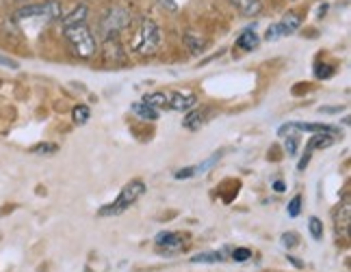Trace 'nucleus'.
Wrapping results in <instances>:
<instances>
[{
	"mask_svg": "<svg viewBox=\"0 0 351 272\" xmlns=\"http://www.w3.org/2000/svg\"><path fill=\"white\" fill-rule=\"evenodd\" d=\"M61 20H63V35L67 39V44L72 46L76 57L91 59L93 52H96V37H93L87 24V7L78 5Z\"/></svg>",
	"mask_w": 351,
	"mask_h": 272,
	"instance_id": "1",
	"label": "nucleus"
},
{
	"mask_svg": "<svg viewBox=\"0 0 351 272\" xmlns=\"http://www.w3.org/2000/svg\"><path fill=\"white\" fill-rule=\"evenodd\" d=\"M143 195H145V184L141 180H132L119 190V195H117V199L113 203H109V206H102L98 210V216H119V214H124Z\"/></svg>",
	"mask_w": 351,
	"mask_h": 272,
	"instance_id": "2",
	"label": "nucleus"
},
{
	"mask_svg": "<svg viewBox=\"0 0 351 272\" xmlns=\"http://www.w3.org/2000/svg\"><path fill=\"white\" fill-rule=\"evenodd\" d=\"M158 44H160V31H158L156 22H152L150 18H143L141 26H139V33L132 42V52L147 57V54L156 52Z\"/></svg>",
	"mask_w": 351,
	"mask_h": 272,
	"instance_id": "3",
	"label": "nucleus"
},
{
	"mask_svg": "<svg viewBox=\"0 0 351 272\" xmlns=\"http://www.w3.org/2000/svg\"><path fill=\"white\" fill-rule=\"evenodd\" d=\"M61 5L57 0H46V3H37V5H29V7H22L16 11V18L18 20H33V18H39V20H57L61 18Z\"/></svg>",
	"mask_w": 351,
	"mask_h": 272,
	"instance_id": "4",
	"label": "nucleus"
},
{
	"mask_svg": "<svg viewBox=\"0 0 351 272\" xmlns=\"http://www.w3.org/2000/svg\"><path fill=\"white\" fill-rule=\"evenodd\" d=\"M154 244L160 255H176L184 251L186 242H184V236L178 234V231H160V234L154 238Z\"/></svg>",
	"mask_w": 351,
	"mask_h": 272,
	"instance_id": "5",
	"label": "nucleus"
},
{
	"mask_svg": "<svg viewBox=\"0 0 351 272\" xmlns=\"http://www.w3.org/2000/svg\"><path fill=\"white\" fill-rule=\"evenodd\" d=\"M197 104V98L193 93H184V91H171L167 95V108L171 111H178V113H189L193 111Z\"/></svg>",
	"mask_w": 351,
	"mask_h": 272,
	"instance_id": "6",
	"label": "nucleus"
},
{
	"mask_svg": "<svg viewBox=\"0 0 351 272\" xmlns=\"http://www.w3.org/2000/svg\"><path fill=\"white\" fill-rule=\"evenodd\" d=\"M339 134H332V132H319L315 134L313 139L308 141V152H315V149H328L336 143Z\"/></svg>",
	"mask_w": 351,
	"mask_h": 272,
	"instance_id": "7",
	"label": "nucleus"
},
{
	"mask_svg": "<svg viewBox=\"0 0 351 272\" xmlns=\"http://www.w3.org/2000/svg\"><path fill=\"white\" fill-rule=\"evenodd\" d=\"M258 44H261V37H258V33H256L254 29L243 31V33L239 35V39H237V48L247 50V52L256 50V48H258Z\"/></svg>",
	"mask_w": 351,
	"mask_h": 272,
	"instance_id": "8",
	"label": "nucleus"
},
{
	"mask_svg": "<svg viewBox=\"0 0 351 272\" xmlns=\"http://www.w3.org/2000/svg\"><path fill=\"white\" fill-rule=\"evenodd\" d=\"M232 5L237 7V11L241 13V16H245V18L258 16L261 9H263L261 0H232Z\"/></svg>",
	"mask_w": 351,
	"mask_h": 272,
	"instance_id": "9",
	"label": "nucleus"
},
{
	"mask_svg": "<svg viewBox=\"0 0 351 272\" xmlns=\"http://www.w3.org/2000/svg\"><path fill=\"white\" fill-rule=\"evenodd\" d=\"M130 111L137 115L139 119H143V121H156L160 117V113L156 111V108H152L150 104H145V102H132Z\"/></svg>",
	"mask_w": 351,
	"mask_h": 272,
	"instance_id": "10",
	"label": "nucleus"
},
{
	"mask_svg": "<svg viewBox=\"0 0 351 272\" xmlns=\"http://www.w3.org/2000/svg\"><path fill=\"white\" fill-rule=\"evenodd\" d=\"M300 24H302V18L297 16L295 11H291V13H287V16L278 22V29H280L282 37H285V35H291V33H295L297 29H300Z\"/></svg>",
	"mask_w": 351,
	"mask_h": 272,
	"instance_id": "11",
	"label": "nucleus"
},
{
	"mask_svg": "<svg viewBox=\"0 0 351 272\" xmlns=\"http://www.w3.org/2000/svg\"><path fill=\"white\" fill-rule=\"evenodd\" d=\"M182 42H184V46L189 48V52H191V54H202V50H204L206 44H208L206 39H202L197 35H184Z\"/></svg>",
	"mask_w": 351,
	"mask_h": 272,
	"instance_id": "12",
	"label": "nucleus"
},
{
	"mask_svg": "<svg viewBox=\"0 0 351 272\" xmlns=\"http://www.w3.org/2000/svg\"><path fill=\"white\" fill-rule=\"evenodd\" d=\"M182 126H184L186 130L195 132V130H199L202 126H204V115L197 113V111H189L186 117H184V121H182Z\"/></svg>",
	"mask_w": 351,
	"mask_h": 272,
	"instance_id": "13",
	"label": "nucleus"
},
{
	"mask_svg": "<svg viewBox=\"0 0 351 272\" xmlns=\"http://www.w3.org/2000/svg\"><path fill=\"white\" fill-rule=\"evenodd\" d=\"M143 102L150 104L152 108H156V111H160V108H167V93H163V91L147 93L143 98Z\"/></svg>",
	"mask_w": 351,
	"mask_h": 272,
	"instance_id": "14",
	"label": "nucleus"
},
{
	"mask_svg": "<svg viewBox=\"0 0 351 272\" xmlns=\"http://www.w3.org/2000/svg\"><path fill=\"white\" fill-rule=\"evenodd\" d=\"M91 117V111H89V106L87 104H76L74 106V111H72V121L76 126H85L87 121Z\"/></svg>",
	"mask_w": 351,
	"mask_h": 272,
	"instance_id": "15",
	"label": "nucleus"
},
{
	"mask_svg": "<svg viewBox=\"0 0 351 272\" xmlns=\"http://www.w3.org/2000/svg\"><path fill=\"white\" fill-rule=\"evenodd\" d=\"M29 152L33 156H55L59 152V145L57 143H37L29 149Z\"/></svg>",
	"mask_w": 351,
	"mask_h": 272,
	"instance_id": "16",
	"label": "nucleus"
},
{
	"mask_svg": "<svg viewBox=\"0 0 351 272\" xmlns=\"http://www.w3.org/2000/svg\"><path fill=\"white\" fill-rule=\"evenodd\" d=\"M223 262V253H197L191 257V264H219Z\"/></svg>",
	"mask_w": 351,
	"mask_h": 272,
	"instance_id": "17",
	"label": "nucleus"
},
{
	"mask_svg": "<svg viewBox=\"0 0 351 272\" xmlns=\"http://www.w3.org/2000/svg\"><path fill=\"white\" fill-rule=\"evenodd\" d=\"M308 231H310V236H313L315 240L323 238V223L317 219V216H310V219H308Z\"/></svg>",
	"mask_w": 351,
	"mask_h": 272,
	"instance_id": "18",
	"label": "nucleus"
},
{
	"mask_svg": "<svg viewBox=\"0 0 351 272\" xmlns=\"http://www.w3.org/2000/svg\"><path fill=\"white\" fill-rule=\"evenodd\" d=\"M219 160H221V152L213 154L208 160H204V162H199V165H195V175H197V173H204V171H208V169H213Z\"/></svg>",
	"mask_w": 351,
	"mask_h": 272,
	"instance_id": "19",
	"label": "nucleus"
},
{
	"mask_svg": "<svg viewBox=\"0 0 351 272\" xmlns=\"http://www.w3.org/2000/svg\"><path fill=\"white\" fill-rule=\"evenodd\" d=\"M336 74V70L332 65H326V63H317L315 65V76L317 78H321V80H328V78H332Z\"/></svg>",
	"mask_w": 351,
	"mask_h": 272,
	"instance_id": "20",
	"label": "nucleus"
},
{
	"mask_svg": "<svg viewBox=\"0 0 351 272\" xmlns=\"http://www.w3.org/2000/svg\"><path fill=\"white\" fill-rule=\"evenodd\" d=\"M282 139H285V149H287V154H289V156H295V154H297V147H300V139H297L295 134H285Z\"/></svg>",
	"mask_w": 351,
	"mask_h": 272,
	"instance_id": "21",
	"label": "nucleus"
},
{
	"mask_svg": "<svg viewBox=\"0 0 351 272\" xmlns=\"http://www.w3.org/2000/svg\"><path fill=\"white\" fill-rule=\"evenodd\" d=\"M280 242H282V247H285V249H295L297 244H300V236H297L295 231H289V234H282Z\"/></svg>",
	"mask_w": 351,
	"mask_h": 272,
	"instance_id": "22",
	"label": "nucleus"
},
{
	"mask_svg": "<svg viewBox=\"0 0 351 272\" xmlns=\"http://www.w3.org/2000/svg\"><path fill=\"white\" fill-rule=\"evenodd\" d=\"M287 212H289L291 219H295V216H300V212H302V195H297V197H293V199H291Z\"/></svg>",
	"mask_w": 351,
	"mask_h": 272,
	"instance_id": "23",
	"label": "nucleus"
},
{
	"mask_svg": "<svg viewBox=\"0 0 351 272\" xmlns=\"http://www.w3.org/2000/svg\"><path fill=\"white\" fill-rule=\"evenodd\" d=\"M282 37V33H280V29H278V24H271L267 29V33H265V42H278V39Z\"/></svg>",
	"mask_w": 351,
	"mask_h": 272,
	"instance_id": "24",
	"label": "nucleus"
},
{
	"mask_svg": "<svg viewBox=\"0 0 351 272\" xmlns=\"http://www.w3.org/2000/svg\"><path fill=\"white\" fill-rule=\"evenodd\" d=\"M252 257V251L250 249H234L232 251V260L234 262H247Z\"/></svg>",
	"mask_w": 351,
	"mask_h": 272,
	"instance_id": "25",
	"label": "nucleus"
},
{
	"mask_svg": "<svg viewBox=\"0 0 351 272\" xmlns=\"http://www.w3.org/2000/svg\"><path fill=\"white\" fill-rule=\"evenodd\" d=\"M193 175H195V167H186V169L176 171V173H173V178H176V180H189V178H193Z\"/></svg>",
	"mask_w": 351,
	"mask_h": 272,
	"instance_id": "26",
	"label": "nucleus"
},
{
	"mask_svg": "<svg viewBox=\"0 0 351 272\" xmlns=\"http://www.w3.org/2000/svg\"><path fill=\"white\" fill-rule=\"evenodd\" d=\"M310 158H313V152H308V149H306V154H304V158L300 160V162H297V171H304L308 165H310Z\"/></svg>",
	"mask_w": 351,
	"mask_h": 272,
	"instance_id": "27",
	"label": "nucleus"
},
{
	"mask_svg": "<svg viewBox=\"0 0 351 272\" xmlns=\"http://www.w3.org/2000/svg\"><path fill=\"white\" fill-rule=\"evenodd\" d=\"M341 111H345V106H334V108L321 106V108H319V113H321V115H334V113H341Z\"/></svg>",
	"mask_w": 351,
	"mask_h": 272,
	"instance_id": "28",
	"label": "nucleus"
},
{
	"mask_svg": "<svg viewBox=\"0 0 351 272\" xmlns=\"http://www.w3.org/2000/svg\"><path fill=\"white\" fill-rule=\"evenodd\" d=\"M160 5H163L165 9H169V11H176V9H178V0H160Z\"/></svg>",
	"mask_w": 351,
	"mask_h": 272,
	"instance_id": "29",
	"label": "nucleus"
},
{
	"mask_svg": "<svg viewBox=\"0 0 351 272\" xmlns=\"http://www.w3.org/2000/svg\"><path fill=\"white\" fill-rule=\"evenodd\" d=\"M0 65L11 67V70H18V63H16V61H11V59H7V57H0Z\"/></svg>",
	"mask_w": 351,
	"mask_h": 272,
	"instance_id": "30",
	"label": "nucleus"
},
{
	"mask_svg": "<svg viewBox=\"0 0 351 272\" xmlns=\"http://www.w3.org/2000/svg\"><path fill=\"white\" fill-rule=\"evenodd\" d=\"M274 190H276V193H285V190H287V186H285V182H282V180H278V182H274Z\"/></svg>",
	"mask_w": 351,
	"mask_h": 272,
	"instance_id": "31",
	"label": "nucleus"
},
{
	"mask_svg": "<svg viewBox=\"0 0 351 272\" xmlns=\"http://www.w3.org/2000/svg\"><path fill=\"white\" fill-rule=\"evenodd\" d=\"M289 262H291L295 268H304V264H302L300 260H297V257H293V255H289Z\"/></svg>",
	"mask_w": 351,
	"mask_h": 272,
	"instance_id": "32",
	"label": "nucleus"
}]
</instances>
